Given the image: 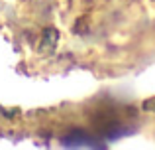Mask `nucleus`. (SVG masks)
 <instances>
[{
    "label": "nucleus",
    "mask_w": 155,
    "mask_h": 150,
    "mask_svg": "<svg viewBox=\"0 0 155 150\" xmlns=\"http://www.w3.org/2000/svg\"><path fill=\"white\" fill-rule=\"evenodd\" d=\"M65 146H87V148H104L102 142H98V138L87 134V132H73V134L65 136L63 138Z\"/></svg>",
    "instance_id": "f257e3e1"
},
{
    "label": "nucleus",
    "mask_w": 155,
    "mask_h": 150,
    "mask_svg": "<svg viewBox=\"0 0 155 150\" xmlns=\"http://www.w3.org/2000/svg\"><path fill=\"white\" fill-rule=\"evenodd\" d=\"M141 109L147 113H155V97H149V99H145L143 103H141Z\"/></svg>",
    "instance_id": "f03ea898"
}]
</instances>
